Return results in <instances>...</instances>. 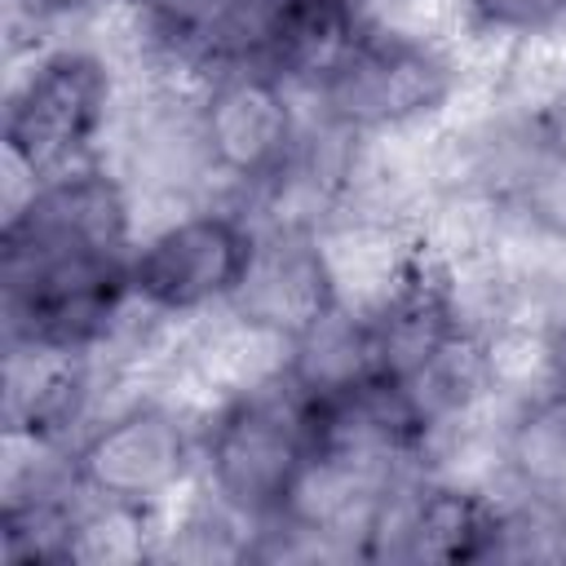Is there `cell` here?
<instances>
[{"label":"cell","mask_w":566,"mask_h":566,"mask_svg":"<svg viewBox=\"0 0 566 566\" xmlns=\"http://www.w3.org/2000/svg\"><path fill=\"white\" fill-rule=\"evenodd\" d=\"M62 464L84 500L155 513L199 473V424L164 398H133L88 420Z\"/></svg>","instance_id":"3"},{"label":"cell","mask_w":566,"mask_h":566,"mask_svg":"<svg viewBox=\"0 0 566 566\" xmlns=\"http://www.w3.org/2000/svg\"><path fill=\"white\" fill-rule=\"evenodd\" d=\"M455 84L460 71L442 44L376 22L354 57L310 97L318 102L323 124L349 137H380L433 119L455 97Z\"/></svg>","instance_id":"6"},{"label":"cell","mask_w":566,"mask_h":566,"mask_svg":"<svg viewBox=\"0 0 566 566\" xmlns=\"http://www.w3.org/2000/svg\"><path fill=\"white\" fill-rule=\"evenodd\" d=\"M314 455V433L301 398L274 376L234 389L199 424V473L208 495L252 531L274 526Z\"/></svg>","instance_id":"1"},{"label":"cell","mask_w":566,"mask_h":566,"mask_svg":"<svg viewBox=\"0 0 566 566\" xmlns=\"http://www.w3.org/2000/svg\"><path fill=\"white\" fill-rule=\"evenodd\" d=\"M296 88L261 66H230L203 75V88L190 106L195 137L208 164V177L239 186L261 199L274 190L301 159L310 124L296 111Z\"/></svg>","instance_id":"4"},{"label":"cell","mask_w":566,"mask_h":566,"mask_svg":"<svg viewBox=\"0 0 566 566\" xmlns=\"http://www.w3.org/2000/svg\"><path fill=\"white\" fill-rule=\"evenodd\" d=\"M261 226L239 208H190L155 226L128 261L133 305L146 318H199L226 310L252 265Z\"/></svg>","instance_id":"5"},{"label":"cell","mask_w":566,"mask_h":566,"mask_svg":"<svg viewBox=\"0 0 566 566\" xmlns=\"http://www.w3.org/2000/svg\"><path fill=\"white\" fill-rule=\"evenodd\" d=\"M27 13H31V22H53V18H80V13H93L97 4H106V0H18Z\"/></svg>","instance_id":"8"},{"label":"cell","mask_w":566,"mask_h":566,"mask_svg":"<svg viewBox=\"0 0 566 566\" xmlns=\"http://www.w3.org/2000/svg\"><path fill=\"white\" fill-rule=\"evenodd\" d=\"M336 305H340V287H336L323 230L261 226L252 265L234 301L226 305V314L287 345Z\"/></svg>","instance_id":"7"},{"label":"cell","mask_w":566,"mask_h":566,"mask_svg":"<svg viewBox=\"0 0 566 566\" xmlns=\"http://www.w3.org/2000/svg\"><path fill=\"white\" fill-rule=\"evenodd\" d=\"M115 80L93 49H44L9 88L4 155L27 186L97 164V142L111 124Z\"/></svg>","instance_id":"2"}]
</instances>
